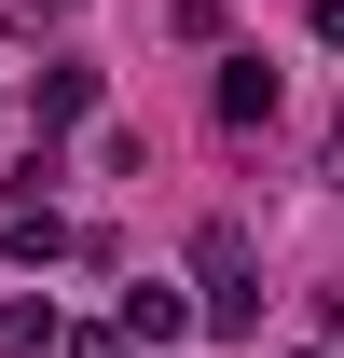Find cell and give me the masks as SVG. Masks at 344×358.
I'll return each mask as SVG.
<instances>
[{"mask_svg": "<svg viewBox=\"0 0 344 358\" xmlns=\"http://www.w3.org/2000/svg\"><path fill=\"white\" fill-rule=\"evenodd\" d=\"M275 96H289V83H275L261 55H234V69H220V124H275Z\"/></svg>", "mask_w": 344, "mask_h": 358, "instance_id": "1", "label": "cell"}, {"mask_svg": "<svg viewBox=\"0 0 344 358\" xmlns=\"http://www.w3.org/2000/svg\"><path fill=\"white\" fill-rule=\"evenodd\" d=\"M28 110H42V124H83V110H96V69H83V55H55L42 83H28Z\"/></svg>", "mask_w": 344, "mask_h": 358, "instance_id": "2", "label": "cell"}, {"mask_svg": "<svg viewBox=\"0 0 344 358\" xmlns=\"http://www.w3.org/2000/svg\"><path fill=\"white\" fill-rule=\"evenodd\" d=\"M179 331H193L179 289H124V345H179Z\"/></svg>", "mask_w": 344, "mask_h": 358, "instance_id": "3", "label": "cell"}, {"mask_svg": "<svg viewBox=\"0 0 344 358\" xmlns=\"http://www.w3.org/2000/svg\"><path fill=\"white\" fill-rule=\"evenodd\" d=\"M55 345V303H0V358H42Z\"/></svg>", "mask_w": 344, "mask_h": 358, "instance_id": "4", "label": "cell"}, {"mask_svg": "<svg viewBox=\"0 0 344 358\" xmlns=\"http://www.w3.org/2000/svg\"><path fill=\"white\" fill-rule=\"evenodd\" d=\"M42 14H69V0H0V28H14V42H28V28H42Z\"/></svg>", "mask_w": 344, "mask_h": 358, "instance_id": "5", "label": "cell"}, {"mask_svg": "<svg viewBox=\"0 0 344 358\" xmlns=\"http://www.w3.org/2000/svg\"><path fill=\"white\" fill-rule=\"evenodd\" d=\"M55 345H69V358H124V331H55Z\"/></svg>", "mask_w": 344, "mask_h": 358, "instance_id": "6", "label": "cell"}, {"mask_svg": "<svg viewBox=\"0 0 344 358\" xmlns=\"http://www.w3.org/2000/svg\"><path fill=\"white\" fill-rule=\"evenodd\" d=\"M317 42H344V0H317Z\"/></svg>", "mask_w": 344, "mask_h": 358, "instance_id": "7", "label": "cell"}]
</instances>
